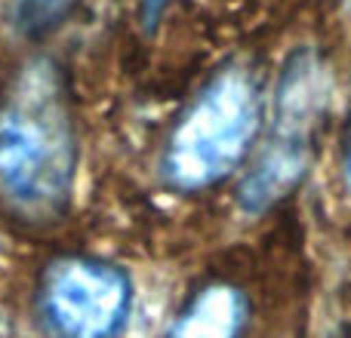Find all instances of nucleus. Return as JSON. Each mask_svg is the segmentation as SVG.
Returning <instances> with one entry per match:
<instances>
[{
    "label": "nucleus",
    "mask_w": 351,
    "mask_h": 338,
    "mask_svg": "<svg viewBox=\"0 0 351 338\" xmlns=\"http://www.w3.org/2000/svg\"><path fill=\"white\" fill-rule=\"evenodd\" d=\"M133 286L99 259H62L40 283V314L56 338H117L127 326Z\"/></svg>",
    "instance_id": "nucleus-4"
},
{
    "label": "nucleus",
    "mask_w": 351,
    "mask_h": 338,
    "mask_svg": "<svg viewBox=\"0 0 351 338\" xmlns=\"http://www.w3.org/2000/svg\"><path fill=\"white\" fill-rule=\"evenodd\" d=\"M77 0H16V22L25 34H40L53 28Z\"/></svg>",
    "instance_id": "nucleus-6"
},
{
    "label": "nucleus",
    "mask_w": 351,
    "mask_h": 338,
    "mask_svg": "<svg viewBox=\"0 0 351 338\" xmlns=\"http://www.w3.org/2000/svg\"><path fill=\"white\" fill-rule=\"evenodd\" d=\"M77 179V135L56 65L31 62L0 99V206L31 224L56 222Z\"/></svg>",
    "instance_id": "nucleus-1"
},
{
    "label": "nucleus",
    "mask_w": 351,
    "mask_h": 338,
    "mask_svg": "<svg viewBox=\"0 0 351 338\" xmlns=\"http://www.w3.org/2000/svg\"><path fill=\"white\" fill-rule=\"evenodd\" d=\"M342 175H346V185L351 187V111H348V127H346V151H342Z\"/></svg>",
    "instance_id": "nucleus-7"
},
{
    "label": "nucleus",
    "mask_w": 351,
    "mask_h": 338,
    "mask_svg": "<svg viewBox=\"0 0 351 338\" xmlns=\"http://www.w3.org/2000/svg\"><path fill=\"white\" fill-rule=\"evenodd\" d=\"M327 68L315 49H296L280 71L268 139L237 194L247 212L271 209L308 172L317 127L327 114Z\"/></svg>",
    "instance_id": "nucleus-2"
},
{
    "label": "nucleus",
    "mask_w": 351,
    "mask_h": 338,
    "mask_svg": "<svg viewBox=\"0 0 351 338\" xmlns=\"http://www.w3.org/2000/svg\"><path fill=\"white\" fill-rule=\"evenodd\" d=\"M259 92L243 71L219 74L185 111L164 154V175L179 191L216 185L250 151L259 129Z\"/></svg>",
    "instance_id": "nucleus-3"
},
{
    "label": "nucleus",
    "mask_w": 351,
    "mask_h": 338,
    "mask_svg": "<svg viewBox=\"0 0 351 338\" xmlns=\"http://www.w3.org/2000/svg\"><path fill=\"white\" fill-rule=\"evenodd\" d=\"M247 323V298L234 286H206L173 323L170 338H237Z\"/></svg>",
    "instance_id": "nucleus-5"
}]
</instances>
